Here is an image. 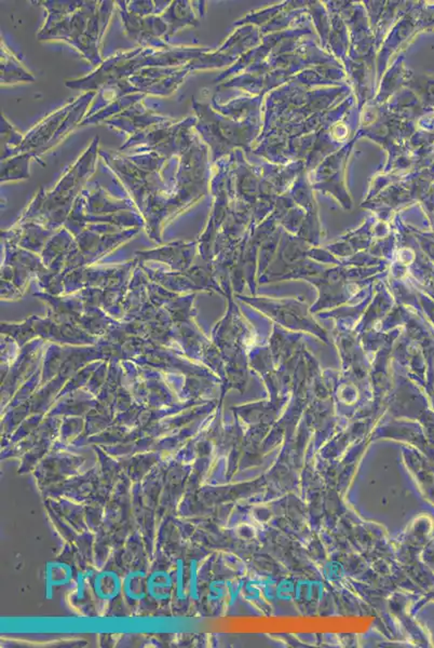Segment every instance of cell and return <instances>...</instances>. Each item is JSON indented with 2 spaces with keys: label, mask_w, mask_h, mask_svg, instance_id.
Instances as JSON below:
<instances>
[{
  "label": "cell",
  "mask_w": 434,
  "mask_h": 648,
  "mask_svg": "<svg viewBox=\"0 0 434 648\" xmlns=\"http://www.w3.org/2000/svg\"><path fill=\"white\" fill-rule=\"evenodd\" d=\"M92 591L102 602H112L122 593V577L115 571H103L91 582Z\"/></svg>",
  "instance_id": "obj_1"
},
{
  "label": "cell",
  "mask_w": 434,
  "mask_h": 648,
  "mask_svg": "<svg viewBox=\"0 0 434 648\" xmlns=\"http://www.w3.org/2000/svg\"><path fill=\"white\" fill-rule=\"evenodd\" d=\"M74 579V569L65 562L51 561L45 567V596L48 600L53 598V590L68 586Z\"/></svg>",
  "instance_id": "obj_2"
},
{
  "label": "cell",
  "mask_w": 434,
  "mask_h": 648,
  "mask_svg": "<svg viewBox=\"0 0 434 648\" xmlns=\"http://www.w3.org/2000/svg\"><path fill=\"white\" fill-rule=\"evenodd\" d=\"M174 592V576L169 571L159 569L152 571L147 578V596L156 603H164L171 599Z\"/></svg>",
  "instance_id": "obj_3"
},
{
  "label": "cell",
  "mask_w": 434,
  "mask_h": 648,
  "mask_svg": "<svg viewBox=\"0 0 434 648\" xmlns=\"http://www.w3.org/2000/svg\"><path fill=\"white\" fill-rule=\"evenodd\" d=\"M146 571L141 569L129 571L122 577V593L130 603H139L147 596Z\"/></svg>",
  "instance_id": "obj_4"
},
{
  "label": "cell",
  "mask_w": 434,
  "mask_h": 648,
  "mask_svg": "<svg viewBox=\"0 0 434 648\" xmlns=\"http://www.w3.org/2000/svg\"><path fill=\"white\" fill-rule=\"evenodd\" d=\"M174 593L177 601H186L188 598V590H186V585L188 586V579L186 580V569H185V562L179 559L175 563V571H174Z\"/></svg>",
  "instance_id": "obj_5"
},
{
  "label": "cell",
  "mask_w": 434,
  "mask_h": 648,
  "mask_svg": "<svg viewBox=\"0 0 434 648\" xmlns=\"http://www.w3.org/2000/svg\"><path fill=\"white\" fill-rule=\"evenodd\" d=\"M198 562L191 560L188 571V598L191 601L199 600Z\"/></svg>",
  "instance_id": "obj_6"
},
{
  "label": "cell",
  "mask_w": 434,
  "mask_h": 648,
  "mask_svg": "<svg viewBox=\"0 0 434 648\" xmlns=\"http://www.w3.org/2000/svg\"><path fill=\"white\" fill-rule=\"evenodd\" d=\"M90 580V575L88 573H78L76 576V599L78 601L85 599L86 591L88 589V582Z\"/></svg>",
  "instance_id": "obj_7"
}]
</instances>
